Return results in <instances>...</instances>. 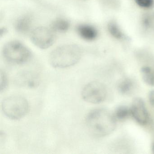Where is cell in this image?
<instances>
[{
    "label": "cell",
    "instance_id": "obj_1",
    "mask_svg": "<svg viewBox=\"0 0 154 154\" xmlns=\"http://www.w3.org/2000/svg\"><path fill=\"white\" fill-rule=\"evenodd\" d=\"M85 123L92 135L103 137L110 134L116 128L115 117L109 111L99 109L90 112L86 116Z\"/></svg>",
    "mask_w": 154,
    "mask_h": 154
},
{
    "label": "cell",
    "instance_id": "obj_2",
    "mask_svg": "<svg viewBox=\"0 0 154 154\" xmlns=\"http://www.w3.org/2000/svg\"><path fill=\"white\" fill-rule=\"evenodd\" d=\"M82 54V49L76 45H65L57 47L51 53L49 62L55 68L70 67L79 62Z\"/></svg>",
    "mask_w": 154,
    "mask_h": 154
},
{
    "label": "cell",
    "instance_id": "obj_3",
    "mask_svg": "<svg viewBox=\"0 0 154 154\" xmlns=\"http://www.w3.org/2000/svg\"><path fill=\"white\" fill-rule=\"evenodd\" d=\"M2 109L3 113L9 119L17 120L24 118L27 114L29 104L24 97L11 96L3 100Z\"/></svg>",
    "mask_w": 154,
    "mask_h": 154
},
{
    "label": "cell",
    "instance_id": "obj_4",
    "mask_svg": "<svg viewBox=\"0 0 154 154\" xmlns=\"http://www.w3.org/2000/svg\"><path fill=\"white\" fill-rule=\"evenodd\" d=\"M3 55L8 62L17 65L26 63L32 57L31 52L29 48L17 41H11L5 45Z\"/></svg>",
    "mask_w": 154,
    "mask_h": 154
},
{
    "label": "cell",
    "instance_id": "obj_5",
    "mask_svg": "<svg viewBox=\"0 0 154 154\" xmlns=\"http://www.w3.org/2000/svg\"><path fill=\"white\" fill-rule=\"evenodd\" d=\"M83 100L86 102L99 103L105 100L107 96L106 87L102 83L92 82L87 84L82 92Z\"/></svg>",
    "mask_w": 154,
    "mask_h": 154
},
{
    "label": "cell",
    "instance_id": "obj_6",
    "mask_svg": "<svg viewBox=\"0 0 154 154\" xmlns=\"http://www.w3.org/2000/svg\"><path fill=\"white\" fill-rule=\"evenodd\" d=\"M31 41L41 49H46L52 45L55 40V35L53 30L45 27H39L31 32Z\"/></svg>",
    "mask_w": 154,
    "mask_h": 154
},
{
    "label": "cell",
    "instance_id": "obj_7",
    "mask_svg": "<svg viewBox=\"0 0 154 154\" xmlns=\"http://www.w3.org/2000/svg\"><path fill=\"white\" fill-rule=\"evenodd\" d=\"M16 84L21 87L33 88L39 85L40 80L38 75L32 71H23L15 77Z\"/></svg>",
    "mask_w": 154,
    "mask_h": 154
},
{
    "label": "cell",
    "instance_id": "obj_8",
    "mask_svg": "<svg viewBox=\"0 0 154 154\" xmlns=\"http://www.w3.org/2000/svg\"><path fill=\"white\" fill-rule=\"evenodd\" d=\"M131 113L140 124L144 125L148 120V113L145 103L140 98H136L132 102L130 109Z\"/></svg>",
    "mask_w": 154,
    "mask_h": 154
},
{
    "label": "cell",
    "instance_id": "obj_9",
    "mask_svg": "<svg viewBox=\"0 0 154 154\" xmlns=\"http://www.w3.org/2000/svg\"><path fill=\"white\" fill-rule=\"evenodd\" d=\"M77 31L82 38L88 41L94 40L98 35L97 30L94 27L89 25H80L77 27Z\"/></svg>",
    "mask_w": 154,
    "mask_h": 154
},
{
    "label": "cell",
    "instance_id": "obj_10",
    "mask_svg": "<svg viewBox=\"0 0 154 154\" xmlns=\"http://www.w3.org/2000/svg\"><path fill=\"white\" fill-rule=\"evenodd\" d=\"M32 25V19L28 16L19 19L15 24L16 30L20 33L26 34L29 32Z\"/></svg>",
    "mask_w": 154,
    "mask_h": 154
},
{
    "label": "cell",
    "instance_id": "obj_11",
    "mask_svg": "<svg viewBox=\"0 0 154 154\" xmlns=\"http://www.w3.org/2000/svg\"><path fill=\"white\" fill-rule=\"evenodd\" d=\"M70 24L66 20L58 19L51 24V28L54 31L65 32L69 29Z\"/></svg>",
    "mask_w": 154,
    "mask_h": 154
},
{
    "label": "cell",
    "instance_id": "obj_12",
    "mask_svg": "<svg viewBox=\"0 0 154 154\" xmlns=\"http://www.w3.org/2000/svg\"><path fill=\"white\" fill-rule=\"evenodd\" d=\"M141 74L144 82L148 85H154V73L148 66H144L141 69Z\"/></svg>",
    "mask_w": 154,
    "mask_h": 154
},
{
    "label": "cell",
    "instance_id": "obj_13",
    "mask_svg": "<svg viewBox=\"0 0 154 154\" xmlns=\"http://www.w3.org/2000/svg\"><path fill=\"white\" fill-rule=\"evenodd\" d=\"M134 86L133 82L130 79L126 78L122 80L119 83L118 89L122 94H128L132 91Z\"/></svg>",
    "mask_w": 154,
    "mask_h": 154
},
{
    "label": "cell",
    "instance_id": "obj_14",
    "mask_svg": "<svg viewBox=\"0 0 154 154\" xmlns=\"http://www.w3.org/2000/svg\"><path fill=\"white\" fill-rule=\"evenodd\" d=\"M130 113V109L128 107L121 106L117 108L115 110L114 117L119 120H124L128 118Z\"/></svg>",
    "mask_w": 154,
    "mask_h": 154
},
{
    "label": "cell",
    "instance_id": "obj_15",
    "mask_svg": "<svg viewBox=\"0 0 154 154\" xmlns=\"http://www.w3.org/2000/svg\"><path fill=\"white\" fill-rule=\"evenodd\" d=\"M108 29L111 35L117 39H122L123 34L118 25L115 23L111 22L108 25Z\"/></svg>",
    "mask_w": 154,
    "mask_h": 154
},
{
    "label": "cell",
    "instance_id": "obj_16",
    "mask_svg": "<svg viewBox=\"0 0 154 154\" xmlns=\"http://www.w3.org/2000/svg\"><path fill=\"white\" fill-rule=\"evenodd\" d=\"M8 84V80L6 73L2 71H1V91H4L7 89Z\"/></svg>",
    "mask_w": 154,
    "mask_h": 154
},
{
    "label": "cell",
    "instance_id": "obj_17",
    "mask_svg": "<svg viewBox=\"0 0 154 154\" xmlns=\"http://www.w3.org/2000/svg\"><path fill=\"white\" fill-rule=\"evenodd\" d=\"M139 7L144 8H149L153 6L154 0H135Z\"/></svg>",
    "mask_w": 154,
    "mask_h": 154
},
{
    "label": "cell",
    "instance_id": "obj_18",
    "mask_svg": "<svg viewBox=\"0 0 154 154\" xmlns=\"http://www.w3.org/2000/svg\"><path fill=\"white\" fill-rule=\"evenodd\" d=\"M149 100L151 105L154 106V91H151L149 94Z\"/></svg>",
    "mask_w": 154,
    "mask_h": 154
},
{
    "label": "cell",
    "instance_id": "obj_19",
    "mask_svg": "<svg viewBox=\"0 0 154 154\" xmlns=\"http://www.w3.org/2000/svg\"><path fill=\"white\" fill-rule=\"evenodd\" d=\"M152 150H153V153H154V142L153 144V146H152Z\"/></svg>",
    "mask_w": 154,
    "mask_h": 154
}]
</instances>
